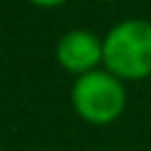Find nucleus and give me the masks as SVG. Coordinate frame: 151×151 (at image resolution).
Returning <instances> with one entry per match:
<instances>
[{"label":"nucleus","mask_w":151,"mask_h":151,"mask_svg":"<svg viewBox=\"0 0 151 151\" xmlns=\"http://www.w3.org/2000/svg\"><path fill=\"white\" fill-rule=\"evenodd\" d=\"M33 3H40V5H55V3H60V0H33Z\"/></svg>","instance_id":"20e7f679"},{"label":"nucleus","mask_w":151,"mask_h":151,"mask_svg":"<svg viewBox=\"0 0 151 151\" xmlns=\"http://www.w3.org/2000/svg\"><path fill=\"white\" fill-rule=\"evenodd\" d=\"M103 60L121 78L151 76V23L126 20L108 33Z\"/></svg>","instance_id":"f257e3e1"},{"label":"nucleus","mask_w":151,"mask_h":151,"mask_svg":"<svg viewBox=\"0 0 151 151\" xmlns=\"http://www.w3.org/2000/svg\"><path fill=\"white\" fill-rule=\"evenodd\" d=\"M126 103V93L111 73L88 70L73 86V106L91 124H108L119 119Z\"/></svg>","instance_id":"f03ea898"},{"label":"nucleus","mask_w":151,"mask_h":151,"mask_svg":"<svg viewBox=\"0 0 151 151\" xmlns=\"http://www.w3.org/2000/svg\"><path fill=\"white\" fill-rule=\"evenodd\" d=\"M103 58V45L96 40V35L86 30H73L60 38L58 43V60L68 70H88Z\"/></svg>","instance_id":"7ed1b4c3"}]
</instances>
